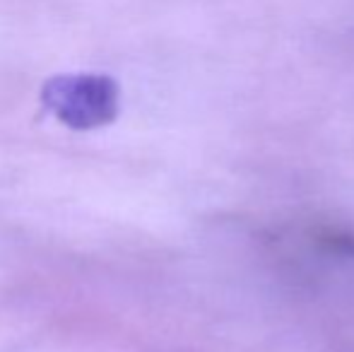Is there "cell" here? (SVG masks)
Listing matches in <instances>:
<instances>
[{
	"label": "cell",
	"instance_id": "1",
	"mask_svg": "<svg viewBox=\"0 0 354 352\" xmlns=\"http://www.w3.org/2000/svg\"><path fill=\"white\" fill-rule=\"evenodd\" d=\"M41 104L73 131H97L116 121L121 111V87L99 73L53 75L41 87Z\"/></svg>",
	"mask_w": 354,
	"mask_h": 352
}]
</instances>
